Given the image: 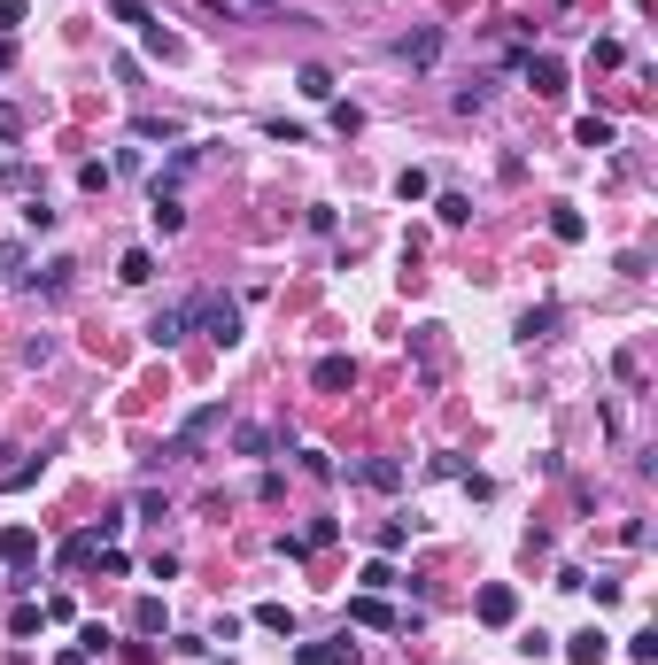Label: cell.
Segmentation results:
<instances>
[{"label":"cell","mask_w":658,"mask_h":665,"mask_svg":"<svg viewBox=\"0 0 658 665\" xmlns=\"http://www.w3.org/2000/svg\"><path fill=\"white\" fill-rule=\"evenodd\" d=\"M186 310H194V325H202L217 348H240V302H225V294H194Z\"/></svg>","instance_id":"1"},{"label":"cell","mask_w":658,"mask_h":665,"mask_svg":"<svg viewBox=\"0 0 658 665\" xmlns=\"http://www.w3.org/2000/svg\"><path fill=\"white\" fill-rule=\"evenodd\" d=\"M217 434H225V403H202V410H186V426L171 434V457H194V449H210Z\"/></svg>","instance_id":"2"},{"label":"cell","mask_w":658,"mask_h":665,"mask_svg":"<svg viewBox=\"0 0 658 665\" xmlns=\"http://www.w3.org/2000/svg\"><path fill=\"white\" fill-rule=\"evenodd\" d=\"M395 62H411V70H434V62H442V31H434V24L403 31V39H395Z\"/></svg>","instance_id":"3"},{"label":"cell","mask_w":658,"mask_h":665,"mask_svg":"<svg viewBox=\"0 0 658 665\" xmlns=\"http://www.w3.org/2000/svg\"><path fill=\"white\" fill-rule=\"evenodd\" d=\"M519 70H527V86H535L542 101L566 93V62H558V55H519Z\"/></svg>","instance_id":"4"},{"label":"cell","mask_w":658,"mask_h":665,"mask_svg":"<svg viewBox=\"0 0 658 665\" xmlns=\"http://www.w3.org/2000/svg\"><path fill=\"white\" fill-rule=\"evenodd\" d=\"M333 534H341L333 519H310L302 534H279V557H318V550H333Z\"/></svg>","instance_id":"5"},{"label":"cell","mask_w":658,"mask_h":665,"mask_svg":"<svg viewBox=\"0 0 658 665\" xmlns=\"http://www.w3.org/2000/svg\"><path fill=\"white\" fill-rule=\"evenodd\" d=\"M186 325H194V310H186V302H163V310L148 318V341H155V348H179Z\"/></svg>","instance_id":"6"},{"label":"cell","mask_w":658,"mask_h":665,"mask_svg":"<svg viewBox=\"0 0 658 665\" xmlns=\"http://www.w3.org/2000/svg\"><path fill=\"white\" fill-rule=\"evenodd\" d=\"M364 650L349 635H333V642H295V665H357Z\"/></svg>","instance_id":"7"},{"label":"cell","mask_w":658,"mask_h":665,"mask_svg":"<svg viewBox=\"0 0 658 665\" xmlns=\"http://www.w3.org/2000/svg\"><path fill=\"white\" fill-rule=\"evenodd\" d=\"M310 387H318V395H349V387H357V364H349V356H318V364H310Z\"/></svg>","instance_id":"8"},{"label":"cell","mask_w":658,"mask_h":665,"mask_svg":"<svg viewBox=\"0 0 658 665\" xmlns=\"http://www.w3.org/2000/svg\"><path fill=\"white\" fill-rule=\"evenodd\" d=\"M349 619H357V627H380V635H403V611H395L388 596H357Z\"/></svg>","instance_id":"9"},{"label":"cell","mask_w":658,"mask_h":665,"mask_svg":"<svg viewBox=\"0 0 658 665\" xmlns=\"http://www.w3.org/2000/svg\"><path fill=\"white\" fill-rule=\"evenodd\" d=\"M480 627H511V619H519V596H511V588H504V580H496V588H480Z\"/></svg>","instance_id":"10"},{"label":"cell","mask_w":658,"mask_h":665,"mask_svg":"<svg viewBox=\"0 0 658 665\" xmlns=\"http://www.w3.org/2000/svg\"><path fill=\"white\" fill-rule=\"evenodd\" d=\"M558 318H566L558 302H535V310H519V341H550V333H558Z\"/></svg>","instance_id":"11"},{"label":"cell","mask_w":658,"mask_h":665,"mask_svg":"<svg viewBox=\"0 0 658 665\" xmlns=\"http://www.w3.org/2000/svg\"><path fill=\"white\" fill-rule=\"evenodd\" d=\"M31 557H39V534H31V526H8V534H0V565H16V573H24Z\"/></svg>","instance_id":"12"},{"label":"cell","mask_w":658,"mask_h":665,"mask_svg":"<svg viewBox=\"0 0 658 665\" xmlns=\"http://www.w3.org/2000/svg\"><path fill=\"white\" fill-rule=\"evenodd\" d=\"M357 480H364V488H380V495H395V488H403V464H395V457H364Z\"/></svg>","instance_id":"13"},{"label":"cell","mask_w":658,"mask_h":665,"mask_svg":"<svg viewBox=\"0 0 658 665\" xmlns=\"http://www.w3.org/2000/svg\"><path fill=\"white\" fill-rule=\"evenodd\" d=\"M93 557H101V542H93V526H86V534H70V542L55 550V565H62V573H86Z\"/></svg>","instance_id":"14"},{"label":"cell","mask_w":658,"mask_h":665,"mask_svg":"<svg viewBox=\"0 0 658 665\" xmlns=\"http://www.w3.org/2000/svg\"><path fill=\"white\" fill-rule=\"evenodd\" d=\"M604 650H612V635H597V627L566 635V658H573V665H604Z\"/></svg>","instance_id":"15"},{"label":"cell","mask_w":658,"mask_h":665,"mask_svg":"<svg viewBox=\"0 0 658 665\" xmlns=\"http://www.w3.org/2000/svg\"><path fill=\"white\" fill-rule=\"evenodd\" d=\"M295 93H302V101H333V70H326V62H302Z\"/></svg>","instance_id":"16"},{"label":"cell","mask_w":658,"mask_h":665,"mask_svg":"<svg viewBox=\"0 0 658 665\" xmlns=\"http://www.w3.org/2000/svg\"><path fill=\"white\" fill-rule=\"evenodd\" d=\"M163 627H171L163 596H140V604H132V635H163Z\"/></svg>","instance_id":"17"},{"label":"cell","mask_w":658,"mask_h":665,"mask_svg":"<svg viewBox=\"0 0 658 665\" xmlns=\"http://www.w3.org/2000/svg\"><path fill=\"white\" fill-rule=\"evenodd\" d=\"M117 279H124V287H148V279H155V256H148V248H124Z\"/></svg>","instance_id":"18"},{"label":"cell","mask_w":658,"mask_h":665,"mask_svg":"<svg viewBox=\"0 0 658 665\" xmlns=\"http://www.w3.org/2000/svg\"><path fill=\"white\" fill-rule=\"evenodd\" d=\"M70 271H78V263H70V256H55L47 271H31V287H39V294H70Z\"/></svg>","instance_id":"19"},{"label":"cell","mask_w":658,"mask_h":665,"mask_svg":"<svg viewBox=\"0 0 658 665\" xmlns=\"http://www.w3.org/2000/svg\"><path fill=\"white\" fill-rule=\"evenodd\" d=\"M550 232H558V240H566V248H573V240H589V217L558 202V209H550Z\"/></svg>","instance_id":"20"},{"label":"cell","mask_w":658,"mask_h":665,"mask_svg":"<svg viewBox=\"0 0 658 665\" xmlns=\"http://www.w3.org/2000/svg\"><path fill=\"white\" fill-rule=\"evenodd\" d=\"M573 140H581V147H612L620 132H612V116H581V124H573Z\"/></svg>","instance_id":"21"},{"label":"cell","mask_w":658,"mask_h":665,"mask_svg":"<svg viewBox=\"0 0 658 665\" xmlns=\"http://www.w3.org/2000/svg\"><path fill=\"white\" fill-rule=\"evenodd\" d=\"M148 202H155V209H148V217H155V232H179V225H186L179 194H148Z\"/></svg>","instance_id":"22"},{"label":"cell","mask_w":658,"mask_h":665,"mask_svg":"<svg viewBox=\"0 0 658 665\" xmlns=\"http://www.w3.org/2000/svg\"><path fill=\"white\" fill-rule=\"evenodd\" d=\"M24 240H0V287H16V279H24Z\"/></svg>","instance_id":"23"},{"label":"cell","mask_w":658,"mask_h":665,"mask_svg":"<svg viewBox=\"0 0 658 665\" xmlns=\"http://www.w3.org/2000/svg\"><path fill=\"white\" fill-rule=\"evenodd\" d=\"M109 16H117V24H132V31H148V24H155L148 0H109Z\"/></svg>","instance_id":"24"},{"label":"cell","mask_w":658,"mask_h":665,"mask_svg":"<svg viewBox=\"0 0 658 665\" xmlns=\"http://www.w3.org/2000/svg\"><path fill=\"white\" fill-rule=\"evenodd\" d=\"M47 627V604H16L8 611V635H39Z\"/></svg>","instance_id":"25"},{"label":"cell","mask_w":658,"mask_h":665,"mask_svg":"<svg viewBox=\"0 0 658 665\" xmlns=\"http://www.w3.org/2000/svg\"><path fill=\"white\" fill-rule=\"evenodd\" d=\"M357 580H364V596H380V588H395V565H388V557H372Z\"/></svg>","instance_id":"26"},{"label":"cell","mask_w":658,"mask_h":665,"mask_svg":"<svg viewBox=\"0 0 658 665\" xmlns=\"http://www.w3.org/2000/svg\"><path fill=\"white\" fill-rule=\"evenodd\" d=\"M233 449H240V457H271V434H264V426H240Z\"/></svg>","instance_id":"27"},{"label":"cell","mask_w":658,"mask_h":665,"mask_svg":"<svg viewBox=\"0 0 658 665\" xmlns=\"http://www.w3.org/2000/svg\"><path fill=\"white\" fill-rule=\"evenodd\" d=\"M132 132H140V140H179V124H171V116H132Z\"/></svg>","instance_id":"28"},{"label":"cell","mask_w":658,"mask_h":665,"mask_svg":"<svg viewBox=\"0 0 658 665\" xmlns=\"http://www.w3.org/2000/svg\"><path fill=\"white\" fill-rule=\"evenodd\" d=\"M256 627H271V635H295V611H287V604H264V611H256Z\"/></svg>","instance_id":"29"},{"label":"cell","mask_w":658,"mask_h":665,"mask_svg":"<svg viewBox=\"0 0 658 665\" xmlns=\"http://www.w3.org/2000/svg\"><path fill=\"white\" fill-rule=\"evenodd\" d=\"M628 658H635V665H658V627H643V635H628Z\"/></svg>","instance_id":"30"},{"label":"cell","mask_w":658,"mask_h":665,"mask_svg":"<svg viewBox=\"0 0 658 665\" xmlns=\"http://www.w3.org/2000/svg\"><path fill=\"white\" fill-rule=\"evenodd\" d=\"M395 194H403V202H426V194H434V178H426V171H403V178H395Z\"/></svg>","instance_id":"31"},{"label":"cell","mask_w":658,"mask_h":665,"mask_svg":"<svg viewBox=\"0 0 658 665\" xmlns=\"http://www.w3.org/2000/svg\"><path fill=\"white\" fill-rule=\"evenodd\" d=\"M31 480H39V457H24V464H8V472H0V488H8V495L31 488Z\"/></svg>","instance_id":"32"},{"label":"cell","mask_w":658,"mask_h":665,"mask_svg":"<svg viewBox=\"0 0 658 665\" xmlns=\"http://www.w3.org/2000/svg\"><path fill=\"white\" fill-rule=\"evenodd\" d=\"M264 140H287V147H302L310 132H302V124H287V116H264Z\"/></svg>","instance_id":"33"},{"label":"cell","mask_w":658,"mask_h":665,"mask_svg":"<svg viewBox=\"0 0 658 665\" xmlns=\"http://www.w3.org/2000/svg\"><path fill=\"white\" fill-rule=\"evenodd\" d=\"M589 62H597V70H620V62H628V47H620V39H597V47H589Z\"/></svg>","instance_id":"34"},{"label":"cell","mask_w":658,"mask_h":665,"mask_svg":"<svg viewBox=\"0 0 658 665\" xmlns=\"http://www.w3.org/2000/svg\"><path fill=\"white\" fill-rule=\"evenodd\" d=\"M449 109H457V116H473V109H488V86H457V93H449Z\"/></svg>","instance_id":"35"},{"label":"cell","mask_w":658,"mask_h":665,"mask_svg":"<svg viewBox=\"0 0 658 665\" xmlns=\"http://www.w3.org/2000/svg\"><path fill=\"white\" fill-rule=\"evenodd\" d=\"M434 209H442V225H473V202H465V194H442Z\"/></svg>","instance_id":"36"},{"label":"cell","mask_w":658,"mask_h":665,"mask_svg":"<svg viewBox=\"0 0 658 665\" xmlns=\"http://www.w3.org/2000/svg\"><path fill=\"white\" fill-rule=\"evenodd\" d=\"M24 225H31V232H55V209H47V194H31V202H24Z\"/></svg>","instance_id":"37"},{"label":"cell","mask_w":658,"mask_h":665,"mask_svg":"<svg viewBox=\"0 0 658 665\" xmlns=\"http://www.w3.org/2000/svg\"><path fill=\"white\" fill-rule=\"evenodd\" d=\"M109 642H117V635H109V627H101V619H93V627H78V650H86V658H101V650H109Z\"/></svg>","instance_id":"38"},{"label":"cell","mask_w":658,"mask_h":665,"mask_svg":"<svg viewBox=\"0 0 658 665\" xmlns=\"http://www.w3.org/2000/svg\"><path fill=\"white\" fill-rule=\"evenodd\" d=\"M333 132H364V109H357V101H333Z\"/></svg>","instance_id":"39"},{"label":"cell","mask_w":658,"mask_h":665,"mask_svg":"<svg viewBox=\"0 0 658 665\" xmlns=\"http://www.w3.org/2000/svg\"><path fill=\"white\" fill-rule=\"evenodd\" d=\"M302 472H310V480H333V472H341V464H333L326 449H302Z\"/></svg>","instance_id":"40"},{"label":"cell","mask_w":658,"mask_h":665,"mask_svg":"<svg viewBox=\"0 0 658 665\" xmlns=\"http://www.w3.org/2000/svg\"><path fill=\"white\" fill-rule=\"evenodd\" d=\"M78 186L86 194H109V163H78Z\"/></svg>","instance_id":"41"},{"label":"cell","mask_w":658,"mask_h":665,"mask_svg":"<svg viewBox=\"0 0 658 665\" xmlns=\"http://www.w3.org/2000/svg\"><path fill=\"white\" fill-rule=\"evenodd\" d=\"M403 542H411V526H403V519H388V526H380V557H395Z\"/></svg>","instance_id":"42"},{"label":"cell","mask_w":658,"mask_h":665,"mask_svg":"<svg viewBox=\"0 0 658 665\" xmlns=\"http://www.w3.org/2000/svg\"><path fill=\"white\" fill-rule=\"evenodd\" d=\"M0 140H24V109L16 101H0Z\"/></svg>","instance_id":"43"},{"label":"cell","mask_w":658,"mask_h":665,"mask_svg":"<svg viewBox=\"0 0 658 665\" xmlns=\"http://www.w3.org/2000/svg\"><path fill=\"white\" fill-rule=\"evenodd\" d=\"M16 24H24V0H0V39H16Z\"/></svg>","instance_id":"44"},{"label":"cell","mask_w":658,"mask_h":665,"mask_svg":"<svg viewBox=\"0 0 658 665\" xmlns=\"http://www.w3.org/2000/svg\"><path fill=\"white\" fill-rule=\"evenodd\" d=\"M8 62H16V47H8V39H0V70H8Z\"/></svg>","instance_id":"45"}]
</instances>
